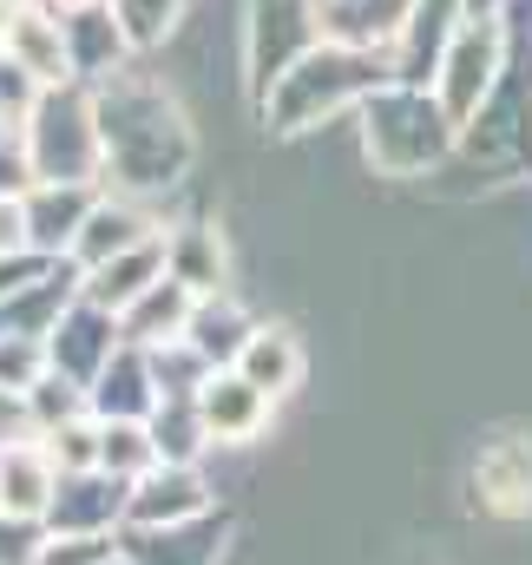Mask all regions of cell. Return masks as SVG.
<instances>
[{
    "label": "cell",
    "mask_w": 532,
    "mask_h": 565,
    "mask_svg": "<svg viewBox=\"0 0 532 565\" xmlns=\"http://www.w3.org/2000/svg\"><path fill=\"white\" fill-rule=\"evenodd\" d=\"M7 467H13V480L0 473V500H7L13 513H33V507L46 500V467H40V460H26V454H13Z\"/></svg>",
    "instance_id": "3"
},
{
    "label": "cell",
    "mask_w": 532,
    "mask_h": 565,
    "mask_svg": "<svg viewBox=\"0 0 532 565\" xmlns=\"http://www.w3.org/2000/svg\"><path fill=\"white\" fill-rule=\"evenodd\" d=\"M251 375H257V382H269V375L289 382V375H296V349H289V342H257V349H251Z\"/></svg>",
    "instance_id": "4"
},
{
    "label": "cell",
    "mask_w": 532,
    "mask_h": 565,
    "mask_svg": "<svg viewBox=\"0 0 532 565\" xmlns=\"http://www.w3.org/2000/svg\"><path fill=\"white\" fill-rule=\"evenodd\" d=\"M480 473H487V493H507V507L532 500V447H500Z\"/></svg>",
    "instance_id": "2"
},
{
    "label": "cell",
    "mask_w": 532,
    "mask_h": 565,
    "mask_svg": "<svg viewBox=\"0 0 532 565\" xmlns=\"http://www.w3.org/2000/svg\"><path fill=\"white\" fill-rule=\"evenodd\" d=\"M7 46H13V60H20V73H60V33L40 20V13H20L13 26H7Z\"/></svg>",
    "instance_id": "1"
}]
</instances>
